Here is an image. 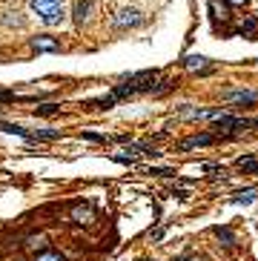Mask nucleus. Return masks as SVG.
Here are the masks:
<instances>
[{"label":"nucleus","mask_w":258,"mask_h":261,"mask_svg":"<svg viewBox=\"0 0 258 261\" xmlns=\"http://www.w3.org/2000/svg\"><path fill=\"white\" fill-rule=\"evenodd\" d=\"M29 6L46 26H58L63 20V0H32Z\"/></svg>","instance_id":"f257e3e1"},{"label":"nucleus","mask_w":258,"mask_h":261,"mask_svg":"<svg viewBox=\"0 0 258 261\" xmlns=\"http://www.w3.org/2000/svg\"><path fill=\"white\" fill-rule=\"evenodd\" d=\"M141 23H143V15L138 9H132V6L121 9L115 15V29H135V26H141Z\"/></svg>","instance_id":"f03ea898"},{"label":"nucleus","mask_w":258,"mask_h":261,"mask_svg":"<svg viewBox=\"0 0 258 261\" xmlns=\"http://www.w3.org/2000/svg\"><path fill=\"white\" fill-rule=\"evenodd\" d=\"M32 49L35 52H61V40L52 35H37L32 37Z\"/></svg>","instance_id":"7ed1b4c3"},{"label":"nucleus","mask_w":258,"mask_h":261,"mask_svg":"<svg viewBox=\"0 0 258 261\" xmlns=\"http://www.w3.org/2000/svg\"><path fill=\"white\" fill-rule=\"evenodd\" d=\"M215 141H218V135H210V132H204V135H189L178 144V149L187 152V149H192V146H210V144H215Z\"/></svg>","instance_id":"20e7f679"},{"label":"nucleus","mask_w":258,"mask_h":261,"mask_svg":"<svg viewBox=\"0 0 258 261\" xmlns=\"http://www.w3.org/2000/svg\"><path fill=\"white\" fill-rule=\"evenodd\" d=\"M224 100L238 103V107H252V103H258V92H224Z\"/></svg>","instance_id":"39448f33"},{"label":"nucleus","mask_w":258,"mask_h":261,"mask_svg":"<svg viewBox=\"0 0 258 261\" xmlns=\"http://www.w3.org/2000/svg\"><path fill=\"white\" fill-rule=\"evenodd\" d=\"M92 0H75V6H72V18H75V23L78 26H83L86 20H89V15H92Z\"/></svg>","instance_id":"423d86ee"},{"label":"nucleus","mask_w":258,"mask_h":261,"mask_svg":"<svg viewBox=\"0 0 258 261\" xmlns=\"http://www.w3.org/2000/svg\"><path fill=\"white\" fill-rule=\"evenodd\" d=\"M72 221H78V224H92V221H95L92 204H78V207H72Z\"/></svg>","instance_id":"0eeeda50"},{"label":"nucleus","mask_w":258,"mask_h":261,"mask_svg":"<svg viewBox=\"0 0 258 261\" xmlns=\"http://www.w3.org/2000/svg\"><path fill=\"white\" fill-rule=\"evenodd\" d=\"M210 12H213L215 20H221V23H230V3L227 0H210Z\"/></svg>","instance_id":"6e6552de"},{"label":"nucleus","mask_w":258,"mask_h":261,"mask_svg":"<svg viewBox=\"0 0 258 261\" xmlns=\"http://www.w3.org/2000/svg\"><path fill=\"white\" fill-rule=\"evenodd\" d=\"M184 69H189V72H210V61L204 55H189V58H184Z\"/></svg>","instance_id":"1a4fd4ad"},{"label":"nucleus","mask_w":258,"mask_h":261,"mask_svg":"<svg viewBox=\"0 0 258 261\" xmlns=\"http://www.w3.org/2000/svg\"><path fill=\"white\" fill-rule=\"evenodd\" d=\"M23 247H26V252H40V250H46V247H49V238H46L43 233H37V235H29V238H26V244H23Z\"/></svg>","instance_id":"9d476101"},{"label":"nucleus","mask_w":258,"mask_h":261,"mask_svg":"<svg viewBox=\"0 0 258 261\" xmlns=\"http://www.w3.org/2000/svg\"><path fill=\"white\" fill-rule=\"evenodd\" d=\"M0 23H3L6 29H23L26 26V20L20 18V12H6V15L0 18Z\"/></svg>","instance_id":"9b49d317"},{"label":"nucleus","mask_w":258,"mask_h":261,"mask_svg":"<svg viewBox=\"0 0 258 261\" xmlns=\"http://www.w3.org/2000/svg\"><path fill=\"white\" fill-rule=\"evenodd\" d=\"M61 138V129H37L29 135V144H35V141H58Z\"/></svg>","instance_id":"f8f14e48"},{"label":"nucleus","mask_w":258,"mask_h":261,"mask_svg":"<svg viewBox=\"0 0 258 261\" xmlns=\"http://www.w3.org/2000/svg\"><path fill=\"white\" fill-rule=\"evenodd\" d=\"M238 35L249 37V40H255V32H258V20L255 18H247L244 23H238V29H235Z\"/></svg>","instance_id":"ddd939ff"},{"label":"nucleus","mask_w":258,"mask_h":261,"mask_svg":"<svg viewBox=\"0 0 258 261\" xmlns=\"http://www.w3.org/2000/svg\"><path fill=\"white\" fill-rule=\"evenodd\" d=\"M235 167H238L244 175H252V172H258V161L252 158V155H244V158H238V161H235Z\"/></svg>","instance_id":"4468645a"},{"label":"nucleus","mask_w":258,"mask_h":261,"mask_svg":"<svg viewBox=\"0 0 258 261\" xmlns=\"http://www.w3.org/2000/svg\"><path fill=\"white\" fill-rule=\"evenodd\" d=\"M255 198H258V189L255 187L241 189V192H235V195H232V201H235V204H252Z\"/></svg>","instance_id":"2eb2a0df"},{"label":"nucleus","mask_w":258,"mask_h":261,"mask_svg":"<svg viewBox=\"0 0 258 261\" xmlns=\"http://www.w3.org/2000/svg\"><path fill=\"white\" fill-rule=\"evenodd\" d=\"M213 235L215 238H221L224 247H232V244H235V235H232L230 227H213Z\"/></svg>","instance_id":"dca6fc26"},{"label":"nucleus","mask_w":258,"mask_h":261,"mask_svg":"<svg viewBox=\"0 0 258 261\" xmlns=\"http://www.w3.org/2000/svg\"><path fill=\"white\" fill-rule=\"evenodd\" d=\"M58 112H61V107H58V103H40V107L35 109L37 118H55Z\"/></svg>","instance_id":"f3484780"},{"label":"nucleus","mask_w":258,"mask_h":261,"mask_svg":"<svg viewBox=\"0 0 258 261\" xmlns=\"http://www.w3.org/2000/svg\"><path fill=\"white\" fill-rule=\"evenodd\" d=\"M35 261H66V258H63L58 250H49V247H46V250L35 252Z\"/></svg>","instance_id":"a211bd4d"},{"label":"nucleus","mask_w":258,"mask_h":261,"mask_svg":"<svg viewBox=\"0 0 258 261\" xmlns=\"http://www.w3.org/2000/svg\"><path fill=\"white\" fill-rule=\"evenodd\" d=\"M115 95H107V98H98V100H89L86 107H92V109H112L115 107Z\"/></svg>","instance_id":"6ab92c4d"},{"label":"nucleus","mask_w":258,"mask_h":261,"mask_svg":"<svg viewBox=\"0 0 258 261\" xmlns=\"http://www.w3.org/2000/svg\"><path fill=\"white\" fill-rule=\"evenodd\" d=\"M149 175H158V178H175V170H169V167H149Z\"/></svg>","instance_id":"aec40b11"},{"label":"nucleus","mask_w":258,"mask_h":261,"mask_svg":"<svg viewBox=\"0 0 258 261\" xmlns=\"http://www.w3.org/2000/svg\"><path fill=\"white\" fill-rule=\"evenodd\" d=\"M112 161H118V164H129V167H135L138 164V155H126V152H118V155H112Z\"/></svg>","instance_id":"412c9836"},{"label":"nucleus","mask_w":258,"mask_h":261,"mask_svg":"<svg viewBox=\"0 0 258 261\" xmlns=\"http://www.w3.org/2000/svg\"><path fill=\"white\" fill-rule=\"evenodd\" d=\"M175 86V81H161V83H155V89H152V95H164V92H169Z\"/></svg>","instance_id":"4be33fe9"},{"label":"nucleus","mask_w":258,"mask_h":261,"mask_svg":"<svg viewBox=\"0 0 258 261\" xmlns=\"http://www.w3.org/2000/svg\"><path fill=\"white\" fill-rule=\"evenodd\" d=\"M80 138H86V141H95V144H107V138L98 135V132H83Z\"/></svg>","instance_id":"5701e85b"},{"label":"nucleus","mask_w":258,"mask_h":261,"mask_svg":"<svg viewBox=\"0 0 258 261\" xmlns=\"http://www.w3.org/2000/svg\"><path fill=\"white\" fill-rule=\"evenodd\" d=\"M172 195H175V201H187V189H172Z\"/></svg>","instance_id":"b1692460"},{"label":"nucleus","mask_w":258,"mask_h":261,"mask_svg":"<svg viewBox=\"0 0 258 261\" xmlns=\"http://www.w3.org/2000/svg\"><path fill=\"white\" fill-rule=\"evenodd\" d=\"M204 172H221L224 175V167H218V164H204Z\"/></svg>","instance_id":"393cba45"},{"label":"nucleus","mask_w":258,"mask_h":261,"mask_svg":"<svg viewBox=\"0 0 258 261\" xmlns=\"http://www.w3.org/2000/svg\"><path fill=\"white\" fill-rule=\"evenodd\" d=\"M227 3H230V6H247L249 0H227Z\"/></svg>","instance_id":"a878e982"}]
</instances>
